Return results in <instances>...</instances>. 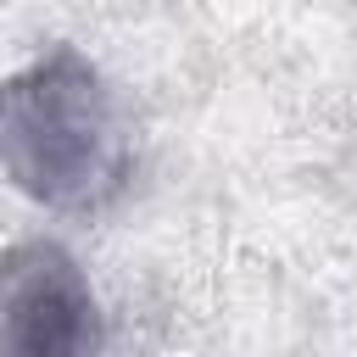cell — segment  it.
Segmentation results:
<instances>
[{"instance_id":"6da1fadb","label":"cell","mask_w":357,"mask_h":357,"mask_svg":"<svg viewBox=\"0 0 357 357\" xmlns=\"http://www.w3.org/2000/svg\"><path fill=\"white\" fill-rule=\"evenodd\" d=\"M0 178L67 218H100L128 195L134 128L84 50L56 45L0 78Z\"/></svg>"},{"instance_id":"7a4b0ae2","label":"cell","mask_w":357,"mask_h":357,"mask_svg":"<svg viewBox=\"0 0 357 357\" xmlns=\"http://www.w3.org/2000/svg\"><path fill=\"white\" fill-rule=\"evenodd\" d=\"M100 340V301L61 240H17L0 251V351L84 357Z\"/></svg>"}]
</instances>
